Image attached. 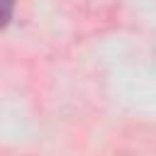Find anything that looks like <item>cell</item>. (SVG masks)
Listing matches in <instances>:
<instances>
[{"label":"cell","instance_id":"6da1fadb","mask_svg":"<svg viewBox=\"0 0 156 156\" xmlns=\"http://www.w3.org/2000/svg\"><path fill=\"white\" fill-rule=\"evenodd\" d=\"M10 15H12V0H0V29L7 24Z\"/></svg>","mask_w":156,"mask_h":156}]
</instances>
